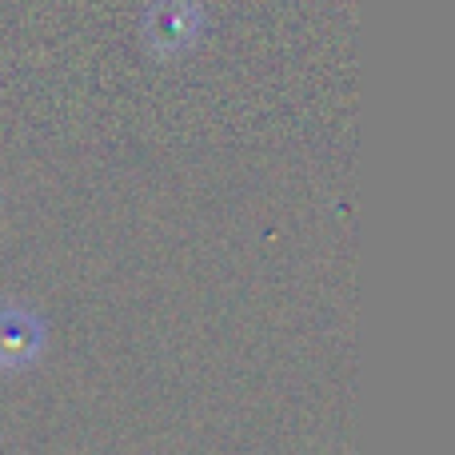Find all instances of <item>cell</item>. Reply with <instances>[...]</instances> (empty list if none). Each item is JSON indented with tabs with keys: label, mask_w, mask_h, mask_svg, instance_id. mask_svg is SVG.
<instances>
[{
	"label": "cell",
	"mask_w": 455,
	"mask_h": 455,
	"mask_svg": "<svg viewBox=\"0 0 455 455\" xmlns=\"http://www.w3.org/2000/svg\"><path fill=\"white\" fill-rule=\"evenodd\" d=\"M44 347V323L24 307H0V371L28 368Z\"/></svg>",
	"instance_id": "cell-1"
},
{
	"label": "cell",
	"mask_w": 455,
	"mask_h": 455,
	"mask_svg": "<svg viewBox=\"0 0 455 455\" xmlns=\"http://www.w3.org/2000/svg\"><path fill=\"white\" fill-rule=\"evenodd\" d=\"M200 24H204V16H200L196 4H188V0H168L148 20V36H152V44H156V52L172 56L200 36Z\"/></svg>",
	"instance_id": "cell-2"
}]
</instances>
